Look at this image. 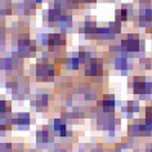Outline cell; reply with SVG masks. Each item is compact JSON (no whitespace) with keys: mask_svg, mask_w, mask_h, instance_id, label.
Listing matches in <instances>:
<instances>
[{"mask_svg":"<svg viewBox=\"0 0 152 152\" xmlns=\"http://www.w3.org/2000/svg\"><path fill=\"white\" fill-rule=\"evenodd\" d=\"M121 53H139L144 49V40L138 36V34H128L119 44Z\"/></svg>","mask_w":152,"mask_h":152,"instance_id":"obj_1","label":"cell"},{"mask_svg":"<svg viewBox=\"0 0 152 152\" xmlns=\"http://www.w3.org/2000/svg\"><path fill=\"white\" fill-rule=\"evenodd\" d=\"M132 90L140 97L152 96V81H147L143 76H134L132 80Z\"/></svg>","mask_w":152,"mask_h":152,"instance_id":"obj_2","label":"cell"},{"mask_svg":"<svg viewBox=\"0 0 152 152\" xmlns=\"http://www.w3.org/2000/svg\"><path fill=\"white\" fill-rule=\"evenodd\" d=\"M56 76L54 64H50L48 61H40L36 67V80L37 81H52Z\"/></svg>","mask_w":152,"mask_h":152,"instance_id":"obj_3","label":"cell"},{"mask_svg":"<svg viewBox=\"0 0 152 152\" xmlns=\"http://www.w3.org/2000/svg\"><path fill=\"white\" fill-rule=\"evenodd\" d=\"M85 76L88 77H101L103 75V62L101 58H93L89 59L85 63Z\"/></svg>","mask_w":152,"mask_h":152,"instance_id":"obj_4","label":"cell"},{"mask_svg":"<svg viewBox=\"0 0 152 152\" xmlns=\"http://www.w3.org/2000/svg\"><path fill=\"white\" fill-rule=\"evenodd\" d=\"M64 45H66V36L63 34H50V35H48L47 47L49 48V50H59Z\"/></svg>","mask_w":152,"mask_h":152,"instance_id":"obj_5","label":"cell"},{"mask_svg":"<svg viewBox=\"0 0 152 152\" xmlns=\"http://www.w3.org/2000/svg\"><path fill=\"white\" fill-rule=\"evenodd\" d=\"M98 107L104 113H113L116 107V99L113 94H104L101 101H98Z\"/></svg>","mask_w":152,"mask_h":152,"instance_id":"obj_6","label":"cell"},{"mask_svg":"<svg viewBox=\"0 0 152 152\" xmlns=\"http://www.w3.org/2000/svg\"><path fill=\"white\" fill-rule=\"evenodd\" d=\"M53 130L57 135L59 137H68L71 135V132H68L67 129V125L64 123L63 119H56L54 120V124H53Z\"/></svg>","mask_w":152,"mask_h":152,"instance_id":"obj_7","label":"cell"},{"mask_svg":"<svg viewBox=\"0 0 152 152\" xmlns=\"http://www.w3.org/2000/svg\"><path fill=\"white\" fill-rule=\"evenodd\" d=\"M115 68L121 72H125L130 68V63H129V59H128V57L125 56V53H123V54H116Z\"/></svg>","mask_w":152,"mask_h":152,"instance_id":"obj_8","label":"cell"},{"mask_svg":"<svg viewBox=\"0 0 152 152\" xmlns=\"http://www.w3.org/2000/svg\"><path fill=\"white\" fill-rule=\"evenodd\" d=\"M10 124L17 126H27L30 125V115L28 113H16L10 117Z\"/></svg>","mask_w":152,"mask_h":152,"instance_id":"obj_9","label":"cell"},{"mask_svg":"<svg viewBox=\"0 0 152 152\" xmlns=\"http://www.w3.org/2000/svg\"><path fill=\"white\" fill-rule=\"evenodd\" d=\"M97 28H98V26L96 23V21L88 20V21H85L84 23H83V26L79 28V31L83 32V34H85V35H90V36L93 37V35L97 31Z\"/></svg>","mask_w":152,"mask_h":152,"instance_id":"obj_10","label":"cell"},{"mask_svg":"<svg viewBox=\"0 0 152 152\" xmlns=\"http://www.w3.org/2000/svg\"><path fill=\"white\" fill-rule=\"evenodd\" d=\"M36 140L40 144H49L53 142V135L49 133L48 129H41L36 133Z\"/></svg>","mask_w":152,"mask_h":152,"instance_id":"obj_11","label":"cell"},{"mask_svg":"<svg viewBox=\"0 0 152 152\" xmlns=\"http://www.w3.org/2000/svg\"><path fill=\"white\" fill-rule=\"evenodd\" d=\"M130 9L128 8H119L115 10V20L116 22H119V23H123V22H126L129 21V18H130Z\"/></svg>","mask_w":152,"mask_h":152,"instance_id":"obj_12","label":"cell"},{"mask_svg":"<svg viewBox=\"0 0 152 152\" xmlns=\"http://www.w3.org/2000/svg\"><path fill=\"white\" fill-rule=\"evenodd\" d=\"M34 104H35L36 110H40V111H43L48 107L49 104V96L48 94H37L35 101H34Z\"/></svg>","mask_w":152,"mask_h":152,"instance_id":"obj_13","label":"cell"},{"mask_svg":"<svg viewBox=\"0 0 152 152\" xmlns=\"http://www.w3.org/2000/svg\"><path fill=\"white\" fill-rule=\"evenodd\" d=\"M62 14H63V10L57 9V8L48 10V22L49 23H59Z\"/></svg>","mask_w":152,"mask_h":152,"instance_id":"obj_14","label":"cell"},{"mask_svg":"<svg viewBox=\"0 0 152 152\" xmlns=\"http://www.w3.org/2000/svg\"><path fill=\"white\" fill-rule=\"evenodd\" d=\"M139 110L140 108H139V102L138 101H128L124 111L126 112L129 116L133 117V115H134L135 112H139Z\"/></svg>","mask_w":152,"mask_h":152,"instance_id":"obj_15","label":"cell"},{"mask_svg":"<svg viewBox=\"0 0 152 152\" xmlns=\"http://www.w3.org/2000/svg\"><path fill=\"white\" fill-rule=\"evenodd\" d=\"M80 64H81V61L79 58V56H71L66 59V66L70 70H77Z\"/></svg>","mask_w":152,"mask_h":152,"instance_id":"obj_16","label":"cell"},{"mask_svg":"<svg viewBox=\"0 0 152 152\" xmlns=\"http://www.w3.org/2000/svg\"><path fill=\"white\" fill-rule=\"evenodd\" d=\"M10 111H12V104H10V102L0 99V116L5 117L8 113H10Z\"/></svg>","mask_w":152,"mask_h":152,"instance_id":"obj_17","label":"cell"},{"mask_svg":"<svg viewBox=\"0 0 152 152\" xmlns=\"http://www.w3.org/2000/svg\"><path fill=\"white\" fill-rule=\"evenodd\" d=\"M0 67L3 68V70H12L13 68V58H3L1 61H0Z\"/></svg>","mask_w":152,"mask_h":152,"instance_id":"obj_18","label":"cell"},{"mask_svg":"<svg viewBox=\"0 0 152 152\" xmlns=\"http://www.w3.org/2000/svg\"><path fill=\"white\" fill-rule=\"evenodd\" d=\"M108 28L111 30V32L113 34V35H117V34H120L121 32V23H119V22H111L110 23V26H108Z\"/></svg>","mask_w":152,"mask_h":152,"instance_id":"obj_19","label":"cell"},{"mask_svg":"<svg viewBox=\"0 0 152 152\" xmlns=\"http://www.w3.org/2000/svg\"><path fill=\"white\" fill-rule=\"evenodd\" d=\"M139 63H140V66H143V68H146V70H150V68H152V59L151 58L142 57V58L139 59Z\"/></svg>","mask_w":152,"mask_h":152,"instance_id":"obj_20","label":"cell"},{"mask_svg":"<svg viewBox=\"0 0 152 152\" xmlns=\"http://www.w3.org/2000/svg\"><path fill=\"white\" fill-rule=\"evenodd\" d=\"M144 117H148V119H152V103L144 107Z\"/></svg>","mask_w":152,"mask_h":152,"instance_id":"obj_21","label":"cell"},{"mask_svg":"<svg viewBox=\"0 0 152 152\" xmlns=\"http://www.w3.org/2000/svg\"><path fill=\"white\" fill-rule=\"evenodd\" d=\"M143 123L146 124V126L152 132V119H148V117H143Z\"/></svg>","mask_w":152,"mask_h":152,"instance_id":"obj_22","label":"cell"},{"mask_svg":"<svg viewBox=\"0 0 152 152\" xmlns=\"http://www.w3.org/2000/svg\"><path fill=\"white\" fill-rule=\"evenodd\" d=\"M146 152H152V143L146 144Z\"/></svg>","mask_w":152,"mask_h":152,"instance_id":"obj_23","label":"cell"},{"mask_svg":"<svg viewBox=\"0 0 152 152\" xmlns=\"http://www.w3.org/2000/svg\"><path fill=\"white\" fill-rule=\"evenodd\" d=\"M139 3H140V5H147L151 3V0H139Z\"/></svg>","mask_w":152,"mask_h":152,"instance_id":"obj_24","label":"cell"},{"mask_svg":"<svg viewBox=\"0 0 152 152\" xmlns=\"http://www.w3.org/2000/svg\"><path fill=\"white\" fill-rule=\"evenodd\" d=\"M81 1H84V3H94L96 0H81Z\"/></svg>","mask_w":152,"mask_h":152,"instance_id":"obj_25","label":"cell"}]
</instances>
